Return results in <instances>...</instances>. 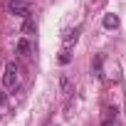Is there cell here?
<instances>
[{
    "mask_svg": "<svg viewBox=\"0 0 126 126\" xmlns=\"http://www.w3.org/2000/svg\"><path fill=\"white\" fill-rule=\"evenodd\" d=\"M17 84H20V69L15 62H10V64H5V72H3V87L13 92L17 89Z\"/></svg>",
    "mask_w": 126,
    "mask_h": 126,
    "instance_id": "obj_1",
    "label": "cell"
},
{
    "mask_svg": "<svg viewBox=\"0 0 126 126\" xmlns=\"http://www.w3.org/2000/svg\"><path fill=\"white\" fill-rule=\"evenodd\" d=\"M5 8L10 15H17V17H27L30 15V3L27 0H5Z\"/></svg>",
    "mask_w": 126,
    "mask_h": 126,
    "instance_id": "obj_2",
    "label": "cell"
},
{
    "mask_svg": "<svg viewBox=\"0 0 126 126\" xmlns=\"http://www.w3.org/2000/svg\"><path fill=\"white\" fill-rule=\"evenodd\" d=\"M79 35H82V25H77V27H69V30H64V35H62V45H64V47H72V45H77Z\"/></svg>",
    "mask_w": 126,
    "mask_h": 126,
    "instance_id": "obj_3",
    "label": "cell"
},
{
    "mask_svg": "<svg viewBox=\"0 0 126 126\" xmlns=\"http://www.w3.org/2000/svg\"><path fill=\"white\" fill-rule=\"evenodd\" d=\"M59 89H62V94H64V99H72L74 96V84H72V79L67 74L59 77Z\"/></svg>",
    "mask_w": 126,
    "mask_h": 126,
    "instance_id": "obj_4",
    "label": "cell"
},
{
    "mask_svg": "<svg viewBox=\"0 0 126 126\" xmlns=\"http://www.w3.org/2000/svg\"><path fill=\"white\" fill-rule=\"evenodd\" d=\"M101 25H104L106 30H116V27L121 25V20H119V15H114V13H106V15H104V20H101Z\"/></svg>",
    "mask_w": 126,
    "mask_h": 126,
    "instance_id": "obj_5",
    "label": "cell"
},
{
    "mask_svg": "<svg viewBox=\"0 0 126 126\" xmlns=\"http://www.w3.org/2000/svg\"><path fill=\"white\" fill-rule=\"evenodd\" d=\"M17 54H20V57H30V54H32V45H30L27 37L17 40Z\"/></svg>",
    "mask_w": 126,
    "mask_h": 126,
    "instance_id": "obj_6",
    "label": "cell"
},
{
    "mask_svg": "<svg viewBox=\"0 0 126 126\" xmlns=\"http://www.w3.org/2000/svg\"><path fill=\"white\" fill-rule=\"evenodd\" d=\"M114 119H116V106H106V109H104V119H101V124H104V126H111Z\"/></svg>",
    "mask_w": 126,
    "mask_h": 126,
    "instance_id": "obj_7",
    "label": "cell"
},
{
    "mask_svg": "<svg viewBox=\"0 0 126 126\" xmlns=\"http://www.w3.org/2000/svg\"><path fill=\"white\" fill-rule=\"evenodd\" d=\"M22 35H35V22H32V15L22 17Z\"/></svg>",
    "mask_w": 126,
    "mask_h": 126,
    "instance_id": "obj_8",
    "label": "cell"
},
{
    "mask_svg": "<svg viewBox=\"0 0 126 126\" xmlns=\"http://www.w3.org/2000/svg\"><path fill=\"white\" fill-rule=\"evenodd\" d=\"M59 64H69L72 62V47H62V52H59Z\"/></svg>",
    "mask_w": 126,
    "mask_h": 126,
    "instance_id": "obj_9",
    "label": "cell"
},
{
    "mask_svg": "<svg viewBox=\"0 0 126 126\" xmlns=\"http://www.w3.org/2000/svg\"><path fill=\"white\" fill-rule=\"evenodd\" d=\"M92 69L96 72V77H101V57H96V59L92 62Z\"/></svg>",
    "mask_w": 126,
    "mask_h": 126,
    "instance_id": "obj_10",
    "label": "cell"
},
{
    "mask_svg": "<svg viewBox=\"0 0 126 126\" xmlns=\"http://www.w3.org/2000/svg\"><path fill=\"white\" fill-rule=\"evenodd\" d=\"M3 99H5V96H3V92H0V104H3Z\"/></svg>",
    "mask_w": 126,
    "mask_h": 126,
    "instance_id": "obj_11",
    "label": "cell"
}]
</instances>
